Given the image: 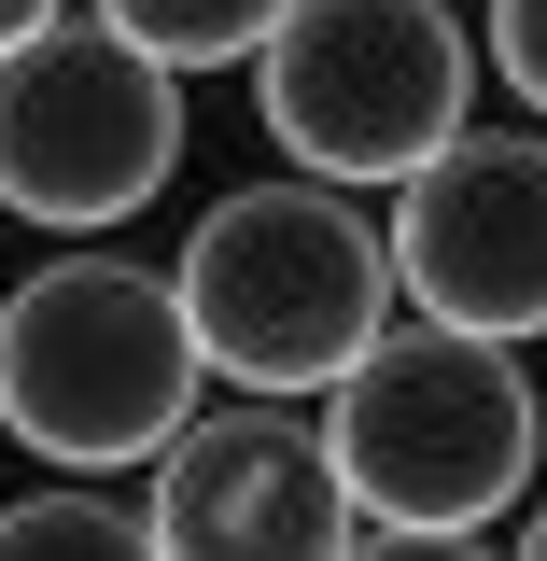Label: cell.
<instances>
[{
	"mask_svg": "<svg viewBox=\"0 0 547 561\" xmlns=\"http://www.w3.org/2000/svg\"><path fill=\"white\" fill-rule=\"evenodd\" d=\"M323 421H338V463L379 548H478L491 519L534 505V463H547V393L520 337H478L449 309L379 323Z\"/></svg>",
	"mask_w": 547,
	"mask_h": 561,
	"instance_id": "1",
	"label": "cell"
},
{
	"mask_svg": "<svg viewBox=\"0 0 547 561\" xmlns=\"http://www.w3.org/2000/svg\"><path fill=\"white\" fill-rule=\"evenodd\" d=\"M183 309H197V351L225 393H338L365 337L394 323V225H365L351 183L295 169V183H239L183 225Z\"/></svg>",
	"mask_w": 547,
	"mask_h": 561,
	"instance_id": "2",
	"label": "cell"
},
{
	"mask_svg": "<svg viewBox=\"0 0 547 561\" xmlns=\"http://www.w3.org/2000/svg\"><path fill=\"white\" fill-rule=\"evenodd\" d=\"M197 309L169 267L127 253H57L0 295V435L70 478H127L197 421Z\"/></svg>",
	"mask_w": 547,
	"mask_h": 561,
	"instance_id": "3",
	"label": "cell"
},
{
	"mask_svg": "<svg viewBox=\"0 0 547 561\" xmlns=\"http://www.w3.org/2000/svg\"><path fill=\"white\" fill-rule=\"evenodd\" d=\"M478 57L491 43L449 0H281V28L253 43V113L295 169L365 197L478 113Z\"/></svg>",
	"mask_w": 547,
	"mask_h": 561,
	"instance_id": "4",
	"label": "cell"
},
{
	"mask_svg": "<svg viewBox=\"0 0 547 561\" xmlns=\"http://www.w3.org/2000/svg\"><path fill=\"white\" fill-rule=\"evenodd\" d=\"M183 169V70L127 43L99 0L43 14L29 43H0V210L43 239L127 225Z\"/></svg>",
	"mask_w": 547,
	"mask_h": 561,
	"instance_id": "5",
	"label": "cell"
},
{
	"mask_svg": "<svg viewBox=\"0 0 547 561\" xmlns=\"http://www.w3.org/2000/svg\"><path fill=\"white\" fill-rule=\"evenodd\" d=\"M155 561H338L365 548V491L338 463V421H309L295 393H225L155 449Z\"/></svg>",
	"mask_w": 547,
	"mask_h": 561,
	"instance_id": "6",
	"label": "cell"
},
{
	"mask_svg": "<svg viewBox=\"0 0 547 561\" xmlns=\"http://www.w3.org/2000/svg\"><path fill=\"white\" fill-rule=\"evenodd\" d=\"M394 280L408 309H449L478 337H547V113L534 127H464L394 183Z\"/></svg>",
	"mask_w": 547,
	"mask_h": 561,
	"instance_id": "7",
	"label": "cell"
},
{
	"mask_svg": "<svg viewBox=\"0 0 547 561\" xmlns=\"http://www.w3.org/2000/svg\"><path fill=\"white\" fill-rule=\"evenodd\" d=\"M70 548H140L155 561V505H127L113 478H70V463L0 505V561H70Z\"/></svg>",
	"mask_w": 547,
	"mask_h": 561,
	"instance_id": "8",
	"label": "cell"
},
{
	"mask_svg": "<svg viewBox=\"0 0 547 561\" xmlns=\"http://www.w3.org/2000/svg\"><path fill=\"white\" fill-rule=\"evenodd\" d=\"M127 43H155L169 70H239L253 43L281 28V0H99Z\"/></svg>",
	"mask_w": 547,
	"mask_h": 561,
	"instance_id": "9",
	"label": "cell"
},
{
	"mask_svg": "<svg viewBox=\"0 0 547 561\" xmlns=\"http://www.w3.org/2000/svg\"><path fill=\"white\" fill-rule=\"evenodd\" d=\"M478 43H491V84H505L520 113H547V0H491Z\"/></svg>",
	"mask_w": 547,
	"mask_h": 561,
	"instance_id": "10",
	"label": "cell"
},
{
	"mask_svg": "<svg viewBox=\"0 0 547 561\" xmlns=\"http://www.w3.org/2000/svg\"><path fill=\"white\" fill-rule=\"evenodd\" d=\"M43 14H70V0H0V43H29Z\"/></svg>",
	"mask_w": 547,
	"mask_h": 561,
	"instance_id": "11",
	"label": "cell"
},
{
	"mask_svg": "<svg viewBox=\"0 0 547 561\" xmlns=\"http://www.w3.org/2000/svg\"><path fill=\"white\" fill-rule=\"evenodd\" d=\"M520 561H547V491H534V505H520Z\"/></svg>",
	"mask_w": 547,
	"mask_h": 561,
	"instance_id": "12",
	"label": "cell"
}]
</instances>
